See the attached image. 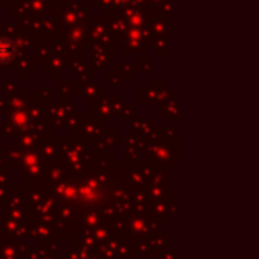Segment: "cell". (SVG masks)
<instances>
[{
    "instance_id": "1",
    "label": "cell",
    "mask_w": 259,
    "mask_h": 259,
    "mask_svg": "<svg viewBox=\"0 0 259 259\" xmlns=\"http://www.w3.org/2000/svg\"><path fill=\"white\" fill-rule=\"evenodd\" d=\"M16 57V46L11 39H0V65H7Z\"/></svg>"
}]
</instances>
